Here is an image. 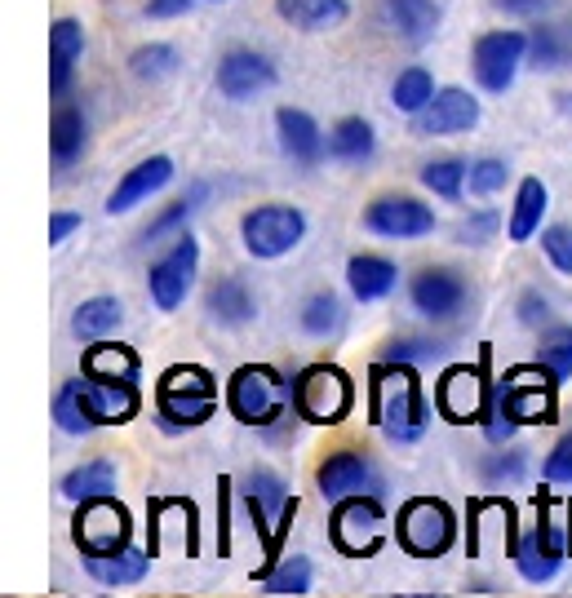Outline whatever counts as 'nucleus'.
I'll use <instances>...</instances> for the list:
<instances>
[{"instance_id": "obj_1", "label": "nucleus", "mask_w": 572, "mask_h": 598, "mask_svg": "<svg viewBox=\"0 0 572 598\" xmlns=\"http://www.w3.org/2000/svg\"><path fill=\"white\" fill-rule=\"evenodd\" d=\"M431 417H435V404L426 399L417 368L377 359L369 377V421L386 435V443H395V448L417 443L431 430Z\"/></svg>"}, {"instance_id": "obj_2", "label": "nucleus", "mask_w": 572, "mask_h": 598, "mask_svg": "<svg viewBox=\"0 0 572 598\" xmlns=\"http://www.w3.org/2000/svg\"><path fill=\"white\" fill-rule=\"evenodd\" d=\"M218 377L200 364H173L156 381V417L169 435L178 430H196L204 421H213L218 412Z\"/></svg>"}, {"instance_id": "obj_3", "label": "nucleus", "mask_w": 572, "mask_h": 598, "mask_svg": "<svg viewBox=\"0 0 572 598\" xmlns=\"http://www.w3.org/2000/svg\"><path fill=\"white\" fill-rule=\"evenodd\" d=\"M227 412L240 426L267 430L293 412V390L275 368L267 364H244L227 381Z\"/></svg>"}, {"instance_id": "obj_4", "label": "nucleus", "mask_w": 572, "mask_h": 598, "mask_svg": "<svg viewBox=\"0 0 572 598\" xmlns=\"http://www.w3.org/2000/svg\"><path fill=\"white\" fill-rule=\"evenodd\" d=\"M240 505H244V514H249L253 532L267 541V550L280 554L284 532H289L293 514H298V497L289 492L284 474H275L271 466H253L240 479Z\"/></svg>"}, {"instance_id": "obj_5", "label": "nucleus", "mask_w": 572, "mask_h": 598, "mask_svg": "<svg viewBox=\"0 0 572 598\" xmlns=\"http://www.w3.org/2000/svg\"><path fill=\"white\" fill-rule=\"evenodd\" d=\"M289 390L298 421L311 426H337L355 408V386L337 364H306L298 377H289Z\"/></svg>"}, {"instance_id": "obj_6", "label": "nucleus", "mask_w": 572, "mask_h": 598, "mask_svg": "<svg viewBox=\"0 0 572 598\" xmlns=\"http://www.w3.org/2000/svg\"><path fill=\"white\" fill-rule=\"evenodd\" d=\"M572 559V536H568V523H555L546 514V501H541V514L533 528L515 532V541H510V563H515V572L524 576L528 585H550L559 572H564V563Z\"/></svg>"}, {"instance_id": "obj_7", "label": "nucleus", "mask_w": 572, "mask_h": 598, "mask_svg": "<svg viewBox=\"0 0 572 598\" xmlns=\"http://www.w3.org/2000/svg\"><path fill=\"white\" fill-rule=\"evenodd\" d=\"M306 231H311V222H306V213L298 204H258V209H249L240 218V244L249 257H258V262H280V257H289L298 244L306 240Z\"/></svg>"}, {"instance_id": "obj_8", "label": "nucleus", "mask_w": 572, "mask_h": 598, "mask_svg": "<svg viewBox=\"0 0 572 598\" xmlns=\"http://www.w3.org/2000/svg\"><path fill=\"white\" fill-rule=\"evenodd\" d=\"M395 541L413 559H444L457 545V514L439 497H413L404 501L400 519H395Z\"/></svg>"}, {"instance_id": "obj_9", "label": "nucleus", "mask_w": 572, "mask_h": 598, "mask_svg": "<svg viewBox=\"0 0 572 598\" xmlns=\"http://www.w3.org/2000/svg\"><path fill=\"white\" fill-rule=\"evenodd\" d=\"M555 386L559 381L541 364L510 368L502 381H493V408H502L519 426H550L559 417L555 408Z\"/></svg>"}, {"instance_id": "obj_10", "label": "nucleus", "mask_w": 572, "mask_h": 598, "mask_svg": "<svg viewBox=\"0 0 572 598\" xmlns=\"http://www.w3.org/2000/svg\"><path fill=\"white\" fill-rule=\"evenodd\" d=\"M196 275H200V240L191 231H178L169 240V249L151 262L147 271V297L156 311L173 315L182 302L191 297L196 288Z\"/></svg>"}, {"instance_id": "obj_11", "label": "nucleus", "mask_w": 572, "mask_h": 598, "mask_svg": "<svg viewBox=\"0 0 572 598\" xmlns=\"http://www.w3.org/2000/svg\"><path fill=\"white\" fill-rule=\"evenodd\" d=\"M382 532H386V505L377 492H360V497H342L333 501V519H329V541L351 559H373L382 550Z\"/></svg>"}, {"instance_id": "obj_12", "label": "nucleus", "mask_w": 572, "mask_h": 598, "mask_svg": "<svg viewBox=\"0 0 572 598\" xmlns=\"http://www.w3.org/2000/svg\"><path fill=\"white\" fill-rule=\"evenodd\" d=\"M519 67H528V32H519V27H493V32L475 36L471 71L484 94H506L515 85Z\"/></svg>"}, {"instance_id": "obj_13", "label": "nucleus", "mask_w": 572, "mask_h": 598, "mask_svg": "<svg viewBox=\"0 0 572 598\" xmlns=\"http://www.w3.org/2000/svg\"><path fill=\"white\" fill-rule=\"evenodd\" d=\"M360 226L377 240H426V235H435V209L426 200H417V195H404V191H391V195H377V200L364 204V218Z\"/></svg>"}, {"instance_id": "obj_14", "label": "nucleus", "mask_w": 572, "mask_h": 598, "mask_svg": "<svg viewBox=\"0 0 572 598\" xmlns=\"http://www.w3.org/2000/svg\"><path fill=\"white\" fill-rule=\"evenodd\" d=\"M71 541L80 554H116L134 545V519L116 497H94L76 505V523H71Z\"/></svg>"}, {"instance_id": "obj_15", "label": "nucleus", "mask_w": 572, "mask_h": 598, "mask_svg": "<svg viewBox=\"0 0 572 598\" xmlns=\"http://www.w3.org/2000/svg\"><path fill=\"white\" fill-rule=\"evenodd\" d=\"M408 302L426 324H453L471 306V284L457 266H422L408 280Z\"/></svg>"}, {"instance_id": "obj_16", "label": "nucleus", "mask_w": 572, "mask_h": 598, "mask_svg": "<svg viewBox=\"0 0 572 598\" xmlns=\"http://www.w3.org/2000/svg\"><path fill=\"white\" fill-rule=\"evenodd\" d=\"M488 404H493V381L484 377V368H475V364L444 368V377H439V386H435L439 417L457 421V426H466V421H475L479 426Z\"/></svg>"}, {"instance_id": "obj_17", "label": "nucleus", "mask_w": 572, "mask_h": 598, "mask_svg": "<svg viewBox=\"0 0 572 598\" xmlns=\"http://www.w3.org/2000/svg\"><path fill=\"white\" fill-rule=\"evenodd\" d=\"M315 488L324 501H342V497H360V492H377L382 497V470L373 466L369 452L360 448H337L315 466Z\"/></svg>"}, {"instance_id": "obj_18", "label": "nucleus", "mask_w": 572, "mask_h": 598, "mask_svg": "<svg viewBox=\"0 0 572 598\" xmlns=\"http://www.w3.org/2000/svg\"><path fill=\"white\" fill-rule=\"evenodd\" d=\"M80 395V408L89 412L94 426H129V421L142 412V395H138V381H116V377H71Z\"/></svg>"}, {"instance_id": "obj_19", "label": "nucleus", "mask_w": 572, "mask_h": 598, "mask_svg": "<svg viewBox=\"0 0 572 598\" xmlns=\"http://www.w3.org/2000/svg\"><path fill=\"white\" fill-rule=\"evenodd\" d=\"M213 85L231 102H253L258 94L280 85V71H275V63L267 54H258V49H227V54L218 58Z\"/></svg>"}, {"instance_id": "obj_20", "label": "nucleus", "mask_w": 572, "mask_h": 598, "mask_svg": "<svg viewBox=\"0 0 572 598\" xmlns=\"http://www.w3.org/2000/svg\"><path fill=\"white\" fill-rule=\"evenodd\" d=\"M484 116L479 98L462 85H444L431 98V107L422 116H413V138H457V133H471Z\"/></svg>"}, {"instance_id": "obj_21", "label": "nucleus", "mask_w": 572, "mask_h": 598, "mask_svg": "<svg viewBox=\"0 0 572 598\" xmlns=\"http://www.w3.org/2000/svg\"><path fill=\"white\" fill-rule=\"evenodd\" d=\"M275 138H280L284 160H293V169H320L329 160V133L320 129V120L302 107H280L275 111Z\"/></svg>"}, {"instance_id": "obj_22", "label": "nucleus", "mask_w": 572, "mask_h": 598, "mask_svg": "<svg viewBox=\"0 0 572 598\" xmlns=\"http://www.w3.org/2000/svg\"><path fill=\"white\" fill-rule=\"evenodd\" d=\"M173 178H178V169H173L169 156H147V160H138L134 169H125V178L111 187L102 209H107V218H125V213H134L138 204H147L151 195L165 191Z\"/></svg>"}, {"instance_id": "obj_23", "label": "nucleus", "mask_w": 572, "mask_h": 598, "mask_svg": "<svg viewBox=\"0 0 572 598\" xmlns=\"http://www.w3.org/2000/svg\"><path fill=\"white\" fill-rule=\"evenodd\" d=\"M85 45H89V36H85L80 18H71V14L54 18V27H49V94H54V102L71 98Z\"/></svg>"}, {"instance_id": "obj_24", "label": "nucleus", "mask_w": 572, "mask_h": 598, "mask_svg": "<svg viewBox=\"0 0 572 598\" xmlns=\"http://www.w3.org/2000/svg\"><path fill=\"white\" fill-rule=\"evenodd\" d=\"M346 288H351V297L360 306H373L400 288V266L386 253H355L346 262Z\"/></svg>"}, {"instance_id": "obj_25", "label": "nucleus", "mask_w": 572, "mask_h": 598, "mask_svg": "<svg viewBox=\"0 0 572 598\" xmlns=\"http://www.w3.org/2000/svg\"><path fill=\"white\" fill-rule=\"evenodd\" d=\"M89 147V116L80 102H58L54 116H49V156H54V169H71L80 164Z\"/></svg>"}, {"instance_id": "obj_26", "label": "nucleus", "mask_w": 572, "mask_h": 598, "mask_svg": "<svg viewBox=\"0 0 572 598\" xmlns=\"http://www.w3.org/2000/svg\"><path fill=\"white\" fill-rule=\"evenodd\" d=\"M204 311L218 328H244L258 319V297L240 275H218L204 293Z\"/></svg>"}, {"instance_id": "obj_27", "label": "nucleus", "mask_w": 572, "mask_h": 598, "mask_svg": "<svg viewBox=\"0 0 572 598\" xmlns=\"http://www.w3.org/2000/svg\"><path fill=\"white\" fill-rule=\"evenodd\" d=\"M85 559V572L94 576L107 590H125V585H142L151 576V559L156 550H138V545H125L116 554H80Z\"/></svg>"}, {"instance_id": "obj_28", "label": "nucleus", "mask_w": 572, "mask_h": 598, "mask_svg": "<svg viewBox=\"0 0 572 598\" xmlns=\"http://www.w3.org/2000/svg\"><path fill=\"white\" fill-rule=\"evenodd\" d=\"M546 213H550V187L541 178H519L515 204H510V213H506V240L510 244L537 240L541 226H546Z\"/></svg>"}, {"instance_id": "obj_29", "label": "nucleus", "mask_w": 572, "mask_h": 598, "mask_svg": "<svg viewBox=\"0 0 572 598\" xmlns=\"http://www.w3.org/2000/svg\"><path fill=\"white\" fill-rule=\"evenodd\" d=\"M382 14L404 45H431L444 23V9L435 0H382Z\"/></svg>"}, {"instance_id": "obj_30", "label": "nucleus", "mask_w": 572, "mask_h": 598, "mask_svg": "<svg viewBox=\"0 0 572 598\" xmlns=\"http://www.w3.org/2000/svg\"><path fill=\"white\" fill-rule=\"evenodd\" d=\"M125 324V302L120 297H107V293H98V297H85V302L71 311V337L76 342H102V337H111L116 328Z\"/></svg>"}, {"instance_id": "obj_31", "label": "nucleus", "mask_w": 572, "mask_h": 598, "mask_svg": "<svg viewBox=\"0 0 572 598\" xmlns=\"http://www.w3.org/2000/svg\"><path fill=\"white\" fill-rule=\"evenodd\" d=\"M373 156H377V129L364 116H342L329 129V160L333 164L360 169V164H369Z\"/></svg>"}, {"instance_id": "obj_32", "label": "nucleus", "mask_w": 572, "mask_h": 598, "mask_svg": "<svg viewBox=\"0 0 572 598\" xmlns=\"http://www.w3.org/2000/svg\"><path fill=\"white\" fill-rule=\"evenodd\" d=\"M275 14L298 32H333L351 18V0H275Z\"/></svg>"}, {"instance_id": "obj_33", "label": "nucleus", "mask_w": 572, "mask_h": 598, "mask_svg": "<svg viewBox=\"0 0 572 598\" xmlns=\"http://www.w3.org/2000/svg\"><path fill=\"white\" fill-rule=\"evenodd\" d=\"M209 195H213V187H209V182H191V187L182 191L178 200H169L165 209H160L156 218L147 222V231H142V240H147V244H160V240H173V235H178V231H187V222H191V218H196V213L204 209V200H209Z\"/></svg>"}, {"instance_id": "obj_34", "label": "nucleus", "mask_w": 572, "mask_h": 598, "mask_svg": "<svg viewBox=\"0 0 572 598\" xmlns=\"http://www.w3.org/2000/svg\"><path fill=\"white\" fill-rule=\"evenodd\" d=\"M116 483H120L116 461L94 457V461H85V466L67 470L63 483H58V492H63L71 505H80V501H94V497H116Z\"/></svg>"}, {"instance_id": "obj_35", "label": "nucleus", "mask_w": 572, "mask_h": 598, "mask_svg": "<svg viewBox=\"0 0 572 598\" xmlns=\"http://www.w3.org/2000/svg\"><path fill=\"white\" fill-rule=\"evenodd\" d=\"M439 94V85H435V76H431V67H422V63H413V67H404L400 76L391 80V107L400 111V116H422L426 107H431V98Z\"/></svg>"}, {"instance_id": "obj_36", "label": "nucleus", "mask_w": 572, "mask_h": 598, "mask_svg": "<svg viewBox=\"0 0 572 598\" xmlns=\"http://www.w3.org/2000/svg\"><path fill=\"white\" fill-rule=\"evenodd\" d=\"M311 581H315V567L306 554H284L275 559L267 572H258V585L275 598H298V594H311Z\"/></svg>"}, {"instance_id": "obj_37", "label": "nucleus", "mask_w": 572, "mask_h": 598, "mask_svg": "<svg viewBox=\"0 0 572 598\" xmlns=\"http://www.w3.org/2000/svg\"><path fill=\"white\" fill-rule=\"evenodd\" d=\"M466 178H471V160H462V156H439L417 169V182H422L435 200H448V204H457L466 195Z\"/></svg>"}, {"instance_id": "obj_38", "label": "nucleus", "mask_w": 572, "mask_h": 598, "mask_svg": "<svg viewBox=\"0 0 572 598\" xmlns=\"http://www.w3.org/2000/svg\"><path fill=\"white\" fill-rule=\"evenodd\" d=\"M85 373H89V377L138 381V377H142V359H138L129 346H120V342H111V337H102V342H89V350H85Z\"/></svg>"}, {"instance_id": "obj_39", "label": "nucleus", "mask_w": 572, "mask_h": 598, "mask_svg": "<svg viewBox=\"0 0 572 598\" xmlns=\"http://www.w3.org/2000/svg\"><path fill=\"white\" fill-rule=\"evenodd\" d=\"M178 67H182V54L169 40H151V45H138L129 54V71H134V80H142V85H160V80L178 76Z\"/></svg>"}, {"instance_id": "obj_40", "label": "nucleus", "mask_w": 572, "mask_h": 598, "mask_svg": "<svg viewBox=\"0 0 572 598\" xmlns=\"http://www.w3.org/2000/svg\"><path fill=\"white\" fill-rule=\"evenodd\" d=\"M298 324L306 337H337L346 324V311H342V297L329 293V288H320V293H311L302 302L298 311Z\"/></svg>"}, {"instance_id": "obj_41", "label": "nucleus", "mask_w": 572, "mask_h": 598, "mask_svg": "<svg viewBox=\"0 0 572 598\" xmlns=\"http://www.w3.org/2000/svg\"><path fill=\"white\" fill-rule=\"evenodd\" d=\"M572 63V45H568V36L559 32L555 23H541L528 32V67H537V71H559V67H568Z\"/></svg>"}, {"instance_id": "obj_42", "label": "nucleus", "mask_w": 572, "mask_h": 598, "mask_svg": "<svg viewBox=\"0 0 572 598\" xmlns=\"http://www.w3.org/2000/svg\"><path fill=\"white\" fill-rule=\"evenodd\" d=\"M537 364L546 368L555 381L572 377V324H550L541 328V342H537Z\"/></svg>"}, {"instance_id": "obj_43", "label": "nucleus", "mask_w": 572, "mask_h": 598, "mask_svg": "<svg viewBox=\"0 0 572 598\" xmlns=\"http://www.w3.org/2000/svg\"><path fill=\"white\" fill-rule=\"evenodd\" d=\"M444 355H448V342H444V337H391L377 359L426 368V364H435V359H444Z\"/></svg>"}, {"instance_id": "obj_44", "label": "nucleus", "mask_w": 572, "mask_h": 598, "mask_svg": "<svg viewBox=\"0 0 572 598\" xmlns=\"http://www.w3.org/2000/svg\"><path fill=\"white\" fill-rule=\"evenodd\" d=\"M528 474V452L524 448H506L502 452H484V461H479V479H484V488H506V483H519Z\"/></svg>"}, {"instance_id": "obj_45", "label": "nucleus", "mask_w": 572, "mask_h": 598, "mask_svg": "<svg viewBox=\"0 0 572 598\" xmlns=\"http://www.w3.org/2000/svg\"><path fill=\"white\" fill-rule=\"evenodd\" d=\"M510 178H515V169H510L506 156H479V160H471V178H466V191L479 195V200H488V195L506 191Z\"/></svg>"}, {"instance_id": "obj_46", "label": "nucleus", "mask_w": 572, "mask_h": 598, "mask_svg": "<svg viewBox=\"0 0 572 598\" xmlns=\"http://www.w3.org/2000/svg\"><path fill=\"white\" fill-rule=\"evenodd\" d=\"M54 421H58V430H67V435H94V421H89V412L80 408V395H76V386L71 381H63L58 386V395H54Z\"/></svg>"}, {"instance_id": "obj_47", "label": "nucleus", "mask_w": 572, "mask_h": 598, "mask_svg": "<svg viewBox=\"0 0 572 598\" xmlns=\"http://www.w3.org/2000/svg\"><path fill=\"white\" fill-rule=\"evenodd\" d=\"M541 253L559 275H572V222L541 226Z\"/></svg>"}, {"instance_id": "obj_48", "label": "nucleus", "mask_w": 572, "mask_h": 598, "mask_svg": "<svg viewBox=\"0 0 572 598\" xmlns=\"http://www.w3.org/2000/svg\"><path fill=\"white\" fill-rule=\"evenodd\" d=\"M497 231H502V218H497L493 209H471L462 222H457L453 240H457V244H466V249H479V244H488Z\"/></svg>"}, {"instance_id": "obj_49", "label": "nucleus", "mask_w": 572, "mask_h": 598, "mask_svg": "<svg viewBox=\"0 0 572 598\" xmlns=\"http://www.w3.org/2000/svg\"><path fill=\"white\" fill-rule=\"evenodd\" d=\"M515 319L524 328H550L555 324V302H550V293H541V288H524L519 293V302H515Z\"/></svg>"}, {"instance_id": "obj_50", "label": "nucleus", "mask_w": 572, "mask_h": 598, "mask_svg": "<svg viewBox=\"0 0 572 598\" xmlns=\"http://www.w3.org/2000/svg\"><path fill=\"white\" fill-rule=\"evenodd\" d=\"M541 474H546V483H555V488H572V430L546 452Z\"/></svg>"}, {"instance_id": "obj_51", "label": "nucleus", "mask_w": 572, "mask_h": 598, "mask_svg": "<svg viewBox=\"0 0 572 598\" xmlns=\"http://www.w3.org/2000/svg\"><path fill=\"white\" fill-rule=\"evenodd\" d=\"M80 226H85L80 213H54V218H49V244H54V249H63V244L80 231Z\"/></svg>"}, {"instance_id": "obj_52", "label": "nucleus", "mask_w": 572, "mask_h": 598, "mask_svg": "<svg viewBox=\"0 0 572 598\" xmlns=\"http://www.w3.org/2000/svg\"><path fill=\"white\" fill-rule=\"evenodd\" d=\"M191 5H196V0H147V5H142V14H147L151 23H165V18L191 14Z\"/></svg>"}, {"instance_id": "obj_53", "label": "nucleus", "mask_w": 572, "mask_h": 598, "mask_svg": "<svg viewBox=\"0 0 572 598\" xmlns=\"http://www.w3.org/2000/svg\"><path fill=\"white\" fill-rule=\"evenodd\" d=\"M227 519H231V483L222 479L218 483V550L222 554L231 550V523Z\"/></svg>"}, {"instance_id": "obj_54", "label": "nucleus", "mask_w": 572, "mask_h": 598, "mask_svg": "<svg viewBox=\"0 0 572 598\" xmlns=\"http://www.w3.org/2000/svg\"><path fill=\"white\" fill-rule=\"evenodd\" d=\"M493 5L510 18H541L550 9V0H493Z\"/></svg>"}, {"instance_id": "obj_55", "label": "nucleus", "mask_w": 572, "mask_h": 598, "mask_svg": "<svg viewBox=\"0 0 572 598\" xmlns=\"http://www.w3.org/2000/svg\"><path fill=\"white\" fill-rule=\"evenodd\" d=\"M209 5H227V0H209Z\"/></svg>"}]
</instances>
